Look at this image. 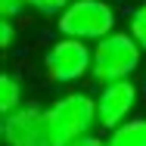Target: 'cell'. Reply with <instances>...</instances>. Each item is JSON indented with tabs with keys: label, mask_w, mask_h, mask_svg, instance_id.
Here are the masks:
<instances>
[{
	"label": "cell",
	"mask_w": 146,
	"mask_h": 146,
	"mask_svg": "<svg viewBox=\"0 0 146 146\" xmlns=\"http://www.w3.org/2000/svg\"><path fill=\"white\" fill-rule=\"evenodd\" d=\"M146 50L137 44V37L131 31L115 28L112 34L100 37L93 44V65H90V78L103 87V84H112V81H124V78H134L143 65Z\"/></svg>",
	"instance_id": "cell-1"
},
{
	"label": "cell",
	"mask_w": 146,
	"mask_h": 146,
	"mask_svg": "<svg viewBox=\"0 0 146 146\" xmlns=\"http://www.w3.org/2000/svg\"><path fill=\"white\" fill-rule=\"evenodd\" d=\"M44 112H47V127H50V137L56 146H68L78 137L90 134L93 127H100L96 96H90L84 90H65Z\"/></svg>",
	"instance_id": "cell-2"
},
{
	"label": "cell",
	"mask_w": 146,
	"mask_h": 146,
	"mask_svg": "<svg viewBox=\"0 0 146 146\" xmlns=\"http://www.w3.org/2000/svg\"><path fill=\"white\" fill-rule=\"evenodd\" d=\"M115 28H118V16L109 0H72L56 16L59 34L78 37V40H87V44H96L100 37L112 34Z\"/></svg>",
	"instance_id": "cell-3"
},
{
	"label": "cell",
	"mask_w": 146,
	"mask_h": 146,
	"mask_svg": "<svg viewBox=\"0 0 146 146\" xmlns=\"http://www.w3.org/2000/svg\"><path fill=\"white\" fill-rule=\"evenodd\" d=\"M90 65H93V47L87 40H78V37L59 34L44 53V75L62 87L84 81L90 75Z\"/></svg>",
	"instance_id": "cell-4"
},
{
	"label": "cell",
	"mask_w": 146,
	"mask_h": 146,
	"mask_svg": "<svg viewBox=\"0 0 146 146\" xmlns=\"http://www.w3.org/2000/svg\"><path fill=\"white\" fill-rule=\"evenodd\" d=\"M0 137H3V146H56L47 127V112L31 103L3 115Z\"/></svg>",
	"instance_id": "cell-5"
},
{
	"label": "cell",
	"mask_w": 146,
	"mask_h": 146,
	"mask_svg": "<svg viewBox=\"0 0 146 146\" xmlns=\"http://www.w3.org/2000/svg\"><path fill=\"white\" fill-rule=\"evenodd\" d=\"M137 103H140V87L131 78L103 84L100 93H96V121H100V127L103 131H115L118 124L134 118Z\"/></svg>",
	"instance_id": "cell-6"
},
{
	"label": "cell",
	"mask_w": 146,
	"mask_h": 146,
	"mask_svg": "<svg viewBox=\"0 0 146 146\" xmlns=\"http://www.w3.org/2000/svg\"><path fill=\"white\" fill-rule=\"evenodd\" d=\"M109 146H146V118L134 115L115 131H109Z\"/></svg>",
	"instance_id": "cell-7"
},
{
	"label": "cell",
	"mask_w": 146,
	"mask_h": 146,
	"mask_svg": "<svg viewBox=\"0 0 146 146\" xmlns=\"http://www.w3.org/2000/svg\"><path fill=\"white\" fill-rule=\"evenodd\" d=\"M19 106H25V87H22V81L16 75L6 72V75H0V112L6 115V112H13Z\"/></svg>",
	"instance_id": "cell-8"
},
{
	"label": "cell",
	"mask_w": 146,
	"mask_h": 146,
	"mask_svg": "<svg viewBox=\"0 0 146 146\" xmlns=\"http://www.w3.org/2000/svg\"><path fill=\"white\" fill-rule=\"evenodd\" d=\"M127 31L137 37V44L146 50V0L131 13V19H127Z\"/></svg>",
	"instance_id": "cell-9"
},
{
	"label": "cell",
	"mask_w": 146,
	"mask_h": 146,
	"mask_svg": "<svg viewBox=\"0 0 146 146\" xmlns=\"http://www.w3.org/2000/svg\"><path fill=\"white\" fill-rule=\"evenodd\" d=\"M72 0H28V9L37 16H59Z\"/></svg>",
	"instance_id": "cell-10"
},
{
	"label": "cell",
	"mask_w": 146,
	"mask_h": 146,
	"mask_svg": "<svg viewBox=\"0 0 146 146\" xmlns=\"http://www.w3.org/2000/svg\"><path fill=\"white\" fill-rule=\"evenodd\" d=\"M28 13V0H0V16L3 19H22Z\"/></svg>",
	"instance_id": "cell-11"
},
{
	"label": "cell",
	"mask_w": 146,
	"mask_h": 146,
	"mask_svg": "<svg viewBox=\"0 0 146 146\" xmlns=\"http://www.w3.org/2000/svg\"><path fill=\"white\" fill-rule=\"evenodd\" d=\"M16 44V19H0V47L9 50Z\"/></svg>",
	"instance_id": "cell-12"
},
{
	"label": "cell",
	"mask_w": 146,
	"mask_h": 146,
	"mask_svg": "<svg viewBox=\"0 0 146 146\" xmlns=\"http://www.w3.org/2000/svg\"><path fill=\"white\" fill-rule=\"evenodd\" d=\"M68 146H109V137H100V134H84V137H78L75 143H68Z\"/></svg>",
	"instance_id": "cell-13"
}]
</instances>
